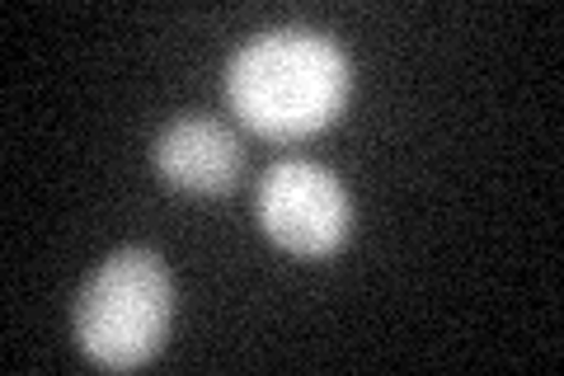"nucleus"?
Wrapping results in <instances>:
<instances>
[{
	"instance_id": "nucleus-1",
	"label": "nucleus",
	"mask_w": 564,
	"mask_h": 376,
	"mask_svg": "<svg viewBox=\"0 0 564 376\" xmlns=\"http://www.w3.org/2000/svg\"><path fill=\"white\" fill-rule=\"evenodd\" d=\"M226 95L254 132L273 141H302L344 114L352 95V66L325 33L273 29L231 57Z\"/></svg>"
},
{
	"instance_id": "nucleus-3",
	"label": "nucleus",
	"mask_w": 564,
	"mask_h": 376,
	"mask_svg": "<svg viewBox=\"0 0 564 376\" xmlns=\"http://www.w3.org/2000/svg\"><path fill=\"white\" fill-rule=\"evenodd\" d=\"M259 226L296 259H325L348 240L352 203L344 184L315 160H282L259 184Z\"/></svg>"
},
{
	"instance_id": "nucleus-4",
	"label": "nucleus",
	"mask_w": 564,
	"mask_h": 376,
	"mask_svg": "<svg viewBox=\"0 0 564 376\" xmlns=\"http://www.w3.org/2000/svg\"><path fill=\"white\" fill-rule=\"evenodd\" d=\"M155 170L165 184L180 193H198V198H221L236 189L245 170V151L231 128L217 118H180L155 137Z\"/></svg>"
},
{
	"instance_id": "nucleus-2",
	"label": "nucleus",
	"mask_w": 564,
	"mask_h": 376,
	"mask_svg": "<svg viewBox=\"0 0 564 376\" xmlns=\"http://www.w3.org/2000/svg\"><path fill=\"white\" fill-rule=\"evenodd\" d=\"M174 315V282L161 255L118 249L99 264L76 301V339L90 363L109 372L141 367L165 344Z\"/></svg>"
}]
</instances>
